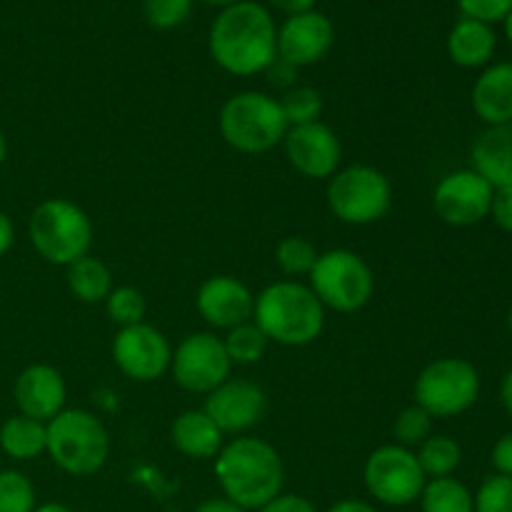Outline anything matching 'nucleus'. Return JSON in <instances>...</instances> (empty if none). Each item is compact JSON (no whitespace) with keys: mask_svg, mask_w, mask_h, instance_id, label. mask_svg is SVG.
Here are the masks:
<instances>
[{"mask_svg":"<svg viewBox=\"0 0 512 512\" xmlns=\"http://www.w3.org/2000/svg\"><path fill=\"white\" fill-rule=\"evenodd\" d=\"M473 170L493 188L512 185V123L490 125L473 145Z\"/></svg>","mask_w":512,"mask_h":512,"instance_id":"nucleus-20","label":"nucleus"},{"mask_svg":"<svg viewBox=\"0 0 512 512\" xmlns=\"http://www.w3.org/2000/svg\"><path fill=\"white\" fill-rule=\"evenodd\" d=\"M68 288L80 303H105V298L113 290V273L103 260L85 255L68 265Z\"/></svg>","mask_w":512,"mask_h":512,"instance_id":"nucleus-24","label":"nucleus"},{"mask_svg":"<svg viewBox=\"0 0 512 512\" xmlns=\"http://www.w3.org/2000/svg\"><path fill=\"white\" fill-rule=\"evenodd\" d=\"M193 13V0H143V15L150 28H180Z\"/></svg>","mask_w":512,"mask_h":512,"instance_id":"nucleus-33","label":"nucleus"},{"mask_svg":"<svg viewBox=\"0 0 512 512\" xmlns=\"http://www.w3.org/2000/svg\"><path fill=\"white\" fill-rule=\"evenodd\" d=\"M490 215L498 223L500 230L512 233V185L495 188L493 203H490Z\"/></svg>","mask_w":512,"mask_h":512,"instance_id":"nucleus-36","label":"nucleus"},{"mask_svg":"<svg viewBox=\"0 0 512 512\" xmlns=\"http://www.w3.org/2000/svg\"><path fill=\"white\" fill-rule=\"evenodd\" d=\"M13 395L20 415L50 423L55 415L65 410L68 388L60 370H55L53 365L35 363L18 375Z\"/></svg>","mask_w":512,"mask_h":512,"instance_id":"nucleus-18","label":"nucleus"},{"mask_svg":"<svg viewBox=\"0 0 512 512\" xmlns=\"http://www.w3.org/2000/svg\"><path fill=\"white\" fill-rule=\"evenodd\" d=\"M493 465L498 470V475H510L512 478V430L495 443Z\"/></svg>","mask_w":512,"mask_h":512,"instance_id":"nucleus-38","label":"nucleus"},{"mask_svg":"<svg viewBox=\"0 0 512 512\" xmlns=\"http://www.w3.org/2000/svg\"><path fill=\"white\" fill-rule=\"evenodd\" d=\"M265 408H268V398L260 385L228 378L213 393H208L203 410L218 425L220 433L240 438L263 420Z\"/></svg>","mask_w":512,"mask_h":512,"instance_id":"nucleus-14","label":"nucleus"},{"mask_svg":"<svg viewBox=\"0 0 512 512\" xmlns=\"http://www.w3.org/2000/svg\"><path fill=\"white\" fill-rule=\"evenodd\" d=\"M445 48H448L450 60L460 68H483L493 60L498 38H495L493 25L483 23V20L460 18L450 28Z\"/></svg>","mask_w":512,"mask_h":512,"instance_id":"nucleus-21","label":"nucleus"},{"mask_svg":"<svg viewBox=\"0 0 512 512\" xmlns=\"http://www.w3.org/2000/svg\"><path fill=\"white\" fill-rule=\"evenodd\" d=\"M270 340L265 338L263 330L255 325V320L248 323H240L235 328L228 330V335L223 338L225 350H228V358L233 360V365H253L268 350Z\"/></svg>","mask_w":512,"mask_h":512,"instance_id":"nucleus-27","label":"nucleus"},{"mask_svg":"<svg viewBox=\"0 0 512 512\" xmlns=\"http://www.w3.org/2000/svg\"><path fill=\"white\" fill-rule=\"evenodd\" d=\"M200 3H208V5H220V8H228V5L240 3V0H200Z\"/></svg>","mask_w":512,"mask_h":512,"instance_id":"nucleus-46","label":"nucleus"},{"mask_svg":"<svg viewBox=\"0 0 512 512\" xmlns=\"http://www.w3.org/2000/svg\"><path fill=\"white\" fill-rule=\"evenodd\" d=\"M455 3L463 10V18L483 20L488 25L505 20L512 10V0H455Z\"/></svg>","mask_w":512,"mask_h":512,"instance_id":"nucleus-35","label":"nucleus"},{"mask_svg":"<svg viewBox=\"0 0 512 512\" xmlns=\"http://www.w3.org/2000/svg\"><path fill=\"white\" fill-rule=\"evenodd\" d=\"M233 360L228 358L223 338L213 333H193L175 348L170 373L188 393L208 395L230 378Z\"/></svg>","mask_w":512,"mask_h":512,"instance_id":"nucleus-11","label":"nucleus"},{"mask_svg":"<svg viewBox=\"0 0 512 512\" xmlns=\"http://www.w3.org/2000/svg\"><path fill=\"white\" fill-rule=\"evenodd\" d=\"M113 360L120 373L135 383H153L170 370L173 348L158 328L138 323L118 330L113 340Z\"/></svg>","mask_w":512,"mask_h":512,"instance_id":"nucleus-12","label":"nucleus"},{"mask_svg":"<svg viewBox=\"0 0 512 512\" xmlns=\"http://www.w3.org/2000/svg\"><path fill=\"white\" fill-rule=\"evenodd\" d=\"M195 512H248V510H243L240 505H235L233 500L228 498H210V500H203V503L195 508Z\"/></svg>","mask_w":512,"mask_h":512,"instance_id":"nucleus-40","label":"nucleus"},{"mask_svg":"<svg viewBox=\"0 0 512 512\" xmlns=\"http://www.w3.org/2000/svg\"><path fill=\"white\" fill-rule=\"evenodd\" d=\"M420 468H423L425 478H450L455 470L460 468V460H463V450L448 435H430L423 445L415 453Z\"/></svg>","mask_w":512,"mask_h":512,"instance_id":"nucleus-26","label":"nucleus"},{"mask_svg":"<svg viewBox=\"0 0 512 512\" xmlns=\"http://www.w3.org/2000/svg\"><path fill=\"white\" fill-rule=\"evenodd\" d=\"M318 255V248L308 238L290 235L280 240L275 248V263L288 278H300V275H310V270L318 263Z\"/></svg>","mask_w":512,"mask_h":512,"instance_id":"nucleus-28","label":"nucleus"},{"mask_svg":"<svg viewBox=\"0 0 512 512\" xmlns=\"http://www.w3.org/2000/svg\"><path fill=\"white\" fill-rule=\"evenodd\" d=\"M508 330L512 333V308H510V313H508Z\"/></svg>","mask_w":512,"mask_h":512,"instance_id":"nucleus-49","label":"nucleus"},{"mask_svg":"<svg viewBox=\"0 0 512 512\" xmlns=\"http://www.w3.org/2000/svg\"><path fill=\"white\" fill-rule=\"evenodd\" d=\"M33 512H73V510L65 508V505H60V503H43V505H38Z\"/></svg>","mask_w":512,"mask_h":512,"instance_id":"nucleus-45","label":"nucleus"},{"mask_svg":"<svg viewBox=\"0 0 512 512\" xmlns=\"http://www.w3.org/2000/svg\"><path fill=\"white\" fill-rule=\"evenodd\" d=\"M308 278L315 298L323 303V308L335 310V313H355L365 308L375 293L370 265L358 253L345 248L320 253Z\"/></svg>","mask_w":512,"mask_h":512,"instance_id":"nucleus-7","label":"nucleus"},{"mask_svg":"<svg viewBox=\"0 0 512 512\" xmlns=\"http://www.w3.org/2000/svg\"><path fill=\"white\" fill-rule=\"evenodd\" d=\"M0 448L13 460H33L48 450V423L15 415L0 428Z\"/></svg>","mask_w":512,"mask_h":512,"instance_id":"nucleus-23","label":"nucleus"},{"mask_svg":"<svg viewBox=\"0 0 512 512\" xmlns=\"http://www.w3.org/2000/svg\"><path fill=\"white\" fill-rule=\"evenodd\" d=\"M28 233L40 258L65 268L90 255L93 245V223L85 210L63 198L40 203L30 215Z\"/></svg>","mask_w":512,"mask_h":512,"instance_id":"nucleus-6","label":"nucleus"},{"mask_svg":"<svg viewBox=\"0 0 512 512\" xmlns=\"http://www.w3.org/2000/svg\"><path fill=\"white\" fill-rule=\"evenodd\" d=\"M393 435L398 440L395 445H403L408 450L420 448L433 435V415L420 405H410V408L400 410V415L395 418Z\"/></svg>","mask_w":512,"mask_h":512,"instance_id":"nucleus-31","label":"nucleus"},{"mask_svg":"<svg viewBox=\"0 0 512 512\" xmlns=\"http://www.w3.org/2000/svg\"><path fill=\"white\" fill-rule=\"evenodd\" d=\"M475 512H512V478L493 475L475 493Z\"/></svg>","mask_w":512,"mask_h":512,"instance_id":"nucleus-34","label":"nucleus"},{"mask_svg":"<svg viewBox=\"0 0 512 512\" xmlns=\"http://www.w3.org/2000/svg\"><path fill=\"white\" fill-rule=\"evenodd\" d=\"M280 100L258 90H245L225 100L220 108V135L238 153H268L288 133Z\"/></svg>","mask_w":512,"mask_h":512,"instance_id":"nucleus-4","label":"nucleus"},{"mask_svg":"<svg viewBox=\"0 0 512 512\" xmlns=\"http://www.w3.org/2000/svg\"><path fill=\"white\" fill-rule=\"evenodd\" d=\"M363 483L375 503L388 508H408L418 503L428 478L413 450L403 445H383L365 460Z\"/></svg>","mask_w":512,"mask_h":512,"instance_id":"nucleus-10","label":"nucleus"},{"mask_svg":"<svg viewBox=\"0 0 512 512\" xmlns=\"http://www.w3.org/2000/svg\"><path fill=\"white\" fill-rule=\"evenodd\" d=\"M500 400H503V408L508 410V415L512 418V370H508V375L503 378V385H500Z\"/></svg>","mask_w":512,"mask_h":512,"instance_id":"nucleus-44","label":"nucleus"},{"mask_svg":"<svg viewBox=\"0 0 512 512\" xmlns=\"http://www.w3.org/2000/svg\"><path fill=\"white\" fill-rule=\"evenodd\" d=\"M503 23H505V35H508V40H510V45H512V10H510L508 15H505Z\"/></svg>","mask_w":512,"mask_h":512,"instance_id":"nucleus-47","label":"nucleus"},{"mask_svg":"<svg viewBox=\"0 0 512 512\" xmlns=\"http://www.w3.org/2000/svg\"><path fill=\"white\" fill-rule=\"evenodd\" d=\"M393 203V188L373 165L338 170L328 185V208L340 223L370 225L385 218Z\"/></svg>","mask_w":512,"mask_h":512,"instance_id":"nucleus-8","label":"nucleus"},{"mask_svg":"<svg viewBox=\"0 0 512 512\" xmlns=\"http://www.w3.org/2000/svg\"><path fill=\"white\" fill-rule=\"evenodd\" d=\"M208 48L225 73L238 78L265 73L278 58V28L273 15L255 0L228 5L210 25Z\"/></svg>","mask_w":512,"mask_h":512,"instance_id":"nucleus-1","label":"nucleus"},{"mask_svg":"<svg viewBox=\"0 0 512 512\" xmlns=\"http://www.w3.org/2000/svg\"><path fill=\"white\" fill-rule=\"evenodd\" d=\"M290 165L305 178H333L343 160V148L330 125L315 123L293 125L283 138Z\"/></svg>","mask_w":512,"mask_h":512,"instance_id":"nucleus-15","label":"nucleus"},{"mask_svg":"<svg viewBox=\"0 0 512 512\" xmlns=\"http://www.w3.org/2000/svg\"><path fill=\"white\" fill-rule=\"evenodd\" d=\"M255 512H318V510H315V505L310 503L308 498H303V495L280 493L278 498H273L270 503H265L263 508H258Z\"/></svg>","mask_w":512,"mask_h":512,"instance_id":"nucleus-37","label":"nucleus"},{"mask_svg":"<svg viewBox=\"0 0 512 512\" xmlns=\"http://www.w3.org/2000/svg\"><path fill=\"white\" fill-rule=\"evenodd\" d=\"M38 508V495L33 483L18 470L0 473V512H33Z\"/></svg>","mask_w":512,"mask_h":512,"instance_id":"nucleus-32","label":"nucleus"},{"mask_svg":"<svg viewBox=\"0 0 512 512\" xmlns=\"http://www.w3.org/2000/svg\"><path fill=\"white\" fill-rule=\"evenodd\" d=\"M325 512H378L370 503L365 500H340V503L330 505Z\"/></svg>","mask_w":512,"mask_h":512,"instance_id":"nucleus-43","label":"nucleus"},{"mask_svg":"<svg viewBox=\"0 0 512 512\" xmlns=\"http://www.w3.org/2000/svg\"><path fill=\"white\" fill-rule=\"evenodd\" d=\"M105 310H108L113 323H118L120 328H130V325L143 323L148 303H145V295L138 288L123 285V288L110 290V295L105 298Z\"/></svg>","mask_w":512,"mask_h":512,"instance_id":"nucleus-30","label":"nucleus"},{"mask_svg":"<svg viewBox=\"0 0 512 512\" xmlns=\"http://www.w3.org/2000/svg\"><path fill=\"white\" fill-rule=\"evenodd\" d=\"M195 305L203 320L213 328L230 330L240 323L253 320L255 295L243 280L233 275H215L198 288Z\"/></svg>","mask_w":512,"mask_h":512,"instance_id":"nucleus-17","label":"nucleus"},{"mask_svg":"<svg viewBox=\"0 0 512 512\" xmlns=\"http://www.w3.org/2000/svg\"><path fill=\"white\" fill-rule=\"evenodd\" d=\"M5 155H8V145H5V135L0 133V165H3Z\"/></svg>","mask_w":512,"mask_h":512,"instance_id":"nucleus-48","label":"nucleus"},{"mask_svg":"<svg viewBox=\"0 0 512 512\" xmlns=\"http://www.w3.org/2000/svg\"><path fill=\"white\" fill-rule=\"evenodd\" d=\"M280 108H283L285 120L288 125H308L315 123L323 113V98L315 88H308V85H295L288 93L280 98Z\"/></svg>","mask_w":512,"mask_h":512,"instance_id":"nucleus-29","label":"nucleus"},{"mask_svg":"<svg viewBox=\"0 0 512 512\" xmlns=\"http://www.w3.org/2000/svg\"><path fill=\"white\" fill-rule=\"evenodd\" d=\"M480 395V375L463 358H440L425 365L415 380V405L433 418H455L475 405Z\"/></svg>","mask_w":512,"mask_h":512,"instance_id":"nucleus-9","label":"nucleus"},{"mask_svg":"<svg viewBox=\"0 0 512 512\" xmlns=\"http://www.w3.org/2000/svg\"><path fill=\"white\" fill-rule=\"evenodd\" d=\"M318 0H270V5L278 10H283L285 15L305 13V10H313Z\"/></svg>","mask_w":512,"mask_h":512,"instance_id":"nucleus-41","label":"nucleus"},{"mask_svg":"<svg viewBox=\"0 0 512 512\" xmlns=\"http://www.w3.org/2000/svg\"><path fill=\"white\" fill-rule=\"evenodd\" d=\"M253 320L265 338L288 348L315 343L325 328V308L310 285L278 280L255 298Z\"/></svg>","mask_w":512,"mask_h":512,"instance_id":"nucleus-3","label":"nucleus"},{"mask_svg":"<svg viewBox=\"0 0 512 512\" xmlns=\"http://www.w3.org/2000/svg\"><path fill=\"white\" fill-rule=\"evenodd\" d=\"M335 43V28L330 18L318 10L288 15L278 28V58L293 68L320 63Z\"/></svg>","mask_w":512,"mask_h":512,"instance_id":"nucleus-16","label":"nucleus"},{"mask_svg":"<svg viewBox=\"0 0 512 512\" xmlns=\"http://www.w3.org/2000/svg\"><path fill=\"white\" fill-rule=\"evenodd\" d=\"M473 110L485 125L512 123V63H495L473 85Z\"/></svg>","mask_w":512,"mask_h":512,"instance_id":"nucleus-19","label":"nucleus"},{"mask_svg":"<svg viewBox=\"0 0 512 512\" xmlns=\"http://www.w3.org/2000/svg\"><path fill=\"white\" fill-rule=\"evenodd\" d=\"M423 512H475V495L460 480L433 478L420 493Z\"/></svg>","mask_w":512,"mask_h":512,"instance_id":"nucleus-25","label":"nucleus"},{"mask_svg":"<svg viewBox=\"0 0 512 512\" xmlns=\"http://www.w3.org/2000/svg\"><path fill=\"white\" fill-rule=\"evenodd\" d=\"M495 188L475 170H455L445 175L433 193V208L443 223L468 228L490 215Z\"/></svg>","mask_w":512,"mask_h":512,"instance_id":"nucleus-13","label":"nucleus"},{"mask_svg":"<svg viewBox=\"0 0 512 512\" xmlns=\"http://www.w3.org/2000/svg\"><path fill=\"white\" fill-rule=\"evenodd\" d=\"M170 438L178 453L193 460H210L223 450L225 435L205 410H185L175 418Z\"/></svg>","mask_w":512,"mask_h":512,"instance_id":"nucleus-22","label":"nucleus"},{"mask_svg":"<svg viewBox=\"0 0 512 512\" xmlns=\"http://www.w3.org/2000/svg\"><path fill=\"white\" fill-rule=\"evenodd\" d=\"M295 70L298 68H293V65L290 63H285V60H280V58H275L273 63L268 65V70H265V73H268V80L273 85H278V88H293V83H295Z\"/></svg>","mask_w":512,"mask_h":512,"instance_id":"nucleus-39","label":"nucleus"},{"mask_svg":"<svg viewBox=\"0 0 512 512\" xmlns=\"http://www.w3.org/2000/svg\"><path fill=\"white\" fill-rule=\"evenodd\" d=\"M63 473L88 478L105 465L110 455V435L88 410H63L48 423V450Z\"/></svg>","mask_w":512,"mask_h":512,"instance_id":"nucleus-5","label":"nucleus"},{"mask_svg":"<svg viewBox=\"0 0 512 512\" xmlns=\"http://www.w3.org/2000/svg\"><path fill=\"white\" fill-rule=\"evenodd\" d=\"M15 243V230H13V223H10L8 215L0 210V258H3L5 253H8L10 248H13Z\"/></svg>","mask_w":512,"mask_h":512,"instance_id":"nucleus-42","label":"nucleus"},{"mask_svg":"<svg viewBox=\"0 0 512 512\" xmlns=\"http://www.w3.org/2000/svg\"><path fill=\"white\" fill-rule=\"evenodd\" d=\"M215 480L223 498L255 512L283 493L285 465L268 440L240 435L215 455Z\"/></svg>","mask_w":512,"mask_h":512,"instance_id":"nucleus-2","label":"nucleus"}]
</instances>
